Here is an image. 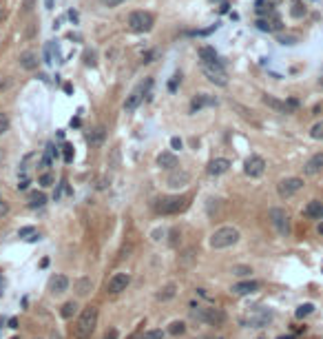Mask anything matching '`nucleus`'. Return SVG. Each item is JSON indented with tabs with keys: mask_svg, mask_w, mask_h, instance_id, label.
Returning a JSON list of instances; mask_svg holds the SVG:
<instances>
[{
	"mask_svg": "<svg viewBox=\"0 0 323 339\" xmlns=\"http://www.w3.org/2000/svg\"><path fill=\"white\" fill-rule=\"evenodd\" d=\"M239 237L241 235H239V231L235 226H221L210 235L208 244H210V248L221 250V248H230V246H235L239 242Z\"/></svg>",
	"mask_w": 323,
	"mask_h": 339,
	"instance_id": "3",
	"label": "nucleus"
},
{
	"mask_svg": "<svg viewBox=\"0 0 323 339\" xmlns=\"http://www.w3.org/2000/svg\"><path fill=\"white\" fill-rule=\"evenodd\" d=\"M31 9H33V0H25V7H22V11H25V14H29Z\"/></svg>",
	"mask_w": 323,
	"mask_h": 339,
	"instance_id": "45",
	"label": "nucleus"
},
{
	"mask_svg": "<svg viewBox=\"0 0 323 339\" xmlns=\"http://www.w3.org/2000/svg\"><path fill=\"white\" fill-rule=\"evenodd\" d=\"M0 295H2V277H0Z\"/></svg>",
	"mask_w": 323,
	"mask_h": 339,
	"instance_id": "54",
	"label": "nucleus"
},
{
	"mask_svg": "<svg viewBox=\"0 0 323 339\" xmlns=\"http://www.w3.org/2000/svg\"><path fill=\"white\" fill-rule=\"evenodd\" d=\"M290 16H292V18H296V20H299V18H303V16H305V7H303V5H301L299 0H294V2H292V9H290Z\"/></svg>",
	"mask_w": 323,
	"mask_h": 339,
	"instance_id": "34",
	"label": "nucleus"
},
{
	"mask_svg": "<svg viewBox=\"0 0 323 339\" xmlns=\"http://www.w3.org/2000/svg\"><path fill=\"white\" fill-rule=\"evenodd\" d=\"M27 186H29V182H27V180H22V182L20 184H18V188H20V191H25V188Z\"/></svg>",
	"mask_w": 323,
	"mask_h": 339,
	"instance_id": "49",
	"label": "nucleus"
},
{
	"mask_svg": "<svg viewBox=\"0 0 323 339\" xmlns=\"http://www.w3.org/2000/svg\"><path fill=\"white\" fill-rule=\"evenodd\" d=\"M128 284H131V275H128V273H115V275H111L109 281H106V293L119 295L122 290L128 288Z\"/></svg>",
	"mask_w": 323,
	"mask_h": 339,
	"instance_id": "10",
	"label": "nucleus"
},
{
	"mask_svg": "<svg viewBox=\"0 0 323 339\" xmlns=\"http://www.w3.org/2000/svg\"><path fill=\"white\" fill-rule=\"evenodd\" d=\"M27 204H29V209H40V206L47 204V195L42 191H33L27 197Z\"/></svg>",
	"mask_w": 323,
	"mask_h": 339,
	"instance_id": "24",
	"label": "nucleus"
},
{
	"mask_svg": "<svg viewBox=\"0 0 323 339\" xmlns=\"http://www.w3.org/2000/svg\"><path fill=\"white\" fill-rule=\"evenodd\" d=\"M317 231H319V235H323V219H321V224H319V228H317Z\"/></svg>",
	"mask_w": 323,
	"mask_h": 339,
	"instance_id": "52",
	"label": "nucleus"
},
{
	"mask_svg": "<svg viewBox=\"0 0 323 339\" xmlns=\"http://www.w3.org/2000/svg\"><path fill=\"white\" fill-rule=\"evenodd\" d=\"M230 104H233V107L237 109V111H241V116L246 118V120H250V122H255V124H257V118L252 116V111H248L246 107H241V104H237V102H230Z\"/></svg>",
	"mask_w": 323,
	"mask_h": 339,
	"instance_id": "36",
	"label": "nucleus"
},
{
	"mask_svg": "<svg viewBox=\"0 0 323 339\" xmlns=\"http://www.w3.org/2000/svg\"><path fill=\"white\" fill-rule=\"evenodd\" d=\"M142 339H164V333L162 330H146V333L142 335Z\"/></svg>",
	"mask_w": 323,
	"mask_h": 339,
	"instance_id": "37",
	"label": "nucleus"
},
{
	"mask_svg": "<svg viewBox=\"0 0 323 339\" xmlns=\"http://www.w3.org/2000/svg\"><path fill=\"white\" fill-rule=\"evenodd\" d=\"M230 273H233L235 277H248L252 273L250 266H243V264H235L233 268H230Z\"/></svg>",
	"mask_w": 323,
	"mask_h": 339,
	"instance_id": "31",
	"label": "nucleus"
},
{
	"mask_svg": "<svg viewBox=\"0 0 323 339\" xmlns=\"http://www.w3.org/2000/svg\"><path fill=\"white\" fill-rule=\"evenodd\" d=\"M7 129H9V116L0 111V135H2Z\"/></svg>",
	"mask_w": 323,
	"mask_h": 339,
	"instance_id": "38",
	"label": "nucleus"
},
{
	"mask_svg": "<svg viewBox=\"0 0 323 339\" xmlns=\"http://www.w3.org/2000/svg\"><path fill=\"white\" fill-rule=\"evenodd\" d=\"M190 317L210 326H221L226 321V312L221 308H206L199 306V304H190Z\"/></svg>",
	"mask_w": 323,
	"mask_h": 339,
	"instance_id": "2",
	"label": "nucleus"
},
{
	"mask_svg": "<svg viewBox=\"0 0 323 339\" xmlns=\"http://www.w3.org/2000/svg\"><path fill=\"white\" fill-rule=\"evenodd\" d=\"M219 11H221V14H226V11H228V2H221V7H219Z\"/></svg>",
	"mask_w": 323,
	"mask_h": 339,
	"instance_id": "50",
	"label": "nucleus"
},
{
	"mask_svg": "<svg viewBox=\"0 0 323 339\" xmlns=\"http://www.w3.org/2000/svg\"><path fill=\"white\" fill-rule=\"evenodd\" d=\"M119 337V333L115 328H111V330H106V335H104V339H117Z\"/></svg>",
	"mask_w": 323,
	"mask_h": 339,
	"instance_id": "43",
	"label": "nucleus"
},
{
	"mask_svg": "<svg viewBox=\"0 0 323 339\" xmlns=\"http://www.w3.org/2000/svg\"><path fill=\"white\" fill-rule=\"evenodd\" d=\"M7 213H9V204L2 200V197H0V217H4Z\"/></svg>",
	"mask_w": 323,
	"mask_h": 339,
	"instance_id": "42",
	"label": "nucleus"
},
{
	"mask_svg": "<svg viewBox=\"0 0 323 339\" xmlns=\"http://www.w3.org/2000/svg\"><path fill=\"white\" fill-rule=\"evenodd\" d=\"M301 213H303V217H308V219H323V202H319V200L308 202Z\"/></svg>",
	"mask_w": 323,
	"mask_h": 339,
	"instance_id": "13",
	"label": "nucleus"
},
{
	"mask_svg": "<svg viewBox=\"0 0 323 339\" xmlns=\"http://www.w3.org/2000/svg\"><path fill=\"white\" fill-rule=\"evenodd\" d=\"M9 328H13V330L18 328V319H16V317H11V319H9Z\"/></svg>",
	"mask_w": 323,
	"mask_h": 339,
	"instance_id": "47",
	"label": "nucleus"
},
{
	"mask_svg": "<svg viewBox=\"0 0 323 339\" xmlns=\"http://www.w3.org/2000/svg\"><path fill=\"white\" fill-rule=\"evenodd\" d=\"M202 71L208 78V82L217 87H226L228 85V76H226V69L221 67L219 60H212V62H202Z\"/></svg>",
	"mask_w": 323,
	"mask_h": 339,
	"instance_id": "5",
	"label": "nucleus"
},
{
	"mask_svg": "<svg viewBox=\"0 0 323 339\" xmlns=\"http://www.w3.org/2000/svg\"><path fill=\"white\" fill-rule=\"evenodd\" d=\"M177 295V284H166V286H162L159 288V293H157V299L159 302H168V299H173Z\"/></svg>",
	"mask_w": 323,
	"mask_h": 339,
	"instance_id": "25",
	"label": "nucleus"
},
{
	"mask_svg": "<svg viewBox=\"0 0 323 339\" xmlns=\"http://www.w3.org/2000/svg\"><path fill=\"white\" fill-rule=\"evenodd\" d=\"M261 100H264L265 107L274 109L277 113H290V111H292L290 104H286V102H281V100H277L274 95H261Z\"/></svg>",
	"mask_w": 323,
	"mask_h": 339,
	"instance_id": "18",
	"label": "nucleus"
},
{
	"mask_svg": "<svg viewBox=\"0 0 323 339\" xmlns=\"http://www.w3.org/2000/svg\"><path fill=\"white\" fill-rule=\"evenodd\" d=\"M212 2H228V0H212Z\"/></svg>",
	"mask_w": 323,
	"mask_h": 339,
	"instance_id": "55",
	"label": "nucleus"
},
{
	"mask_svg": "<svg viewBox=\"0 0 323 339\" xmlns=\"http://www.w3.org/2000/svg\"><path fill=\"white\" fill-rule=\"evenodd\" d=\"M199 58H202V62H212V60H217V51L212 47H199Z\"/></svg>",
	"mask_w": 323,
	"mask_h": 339,
	"instance_id": "28",
	"label": "nucleus"
},
{
	"mask_svg": "<svg viewBox=\"0 0 323 339\" xmlns=\"http://www.w3.org/2000/svg\"><path fill=\"white\" fill-rule=\"evenodd\" d=\"M312 312H314V304H301V306L299 308H296V310H294V317H296V319H303V317H308V315H312Z\"/></svg>",
	"mask_w": 323,
	"mask_h": 339,
	"instance_id": "30",
	"label": "nucleus"
},
{
	"mask_svg": "<svg viewBox=\"0 0 323 339\" xmlns=\"http://www.w3.org/2000/svg\"><path fill=\"white\" fill-rule=\"evenodd\" d=\"M310 138L312 140H323V120L317 122V124L310 129Z\"/></svg>",
	"mask_w": 323,
	"mask_h": 339,
	"instance_id": "35",
	"label": "nucleus"
},
{
	"mask_svg": "<svg viewBox=\"0 0 323 339\" xmlns=\"http://www.w3.org/2000/svg\"><path fill=\"white\" fill-rule=\"evenodd\" d=\"M272 317H274L272 310H268V308H257L255 312H250V317L241 319V324L243 326H250V328H264V326L268 324Z\"/></svg>",
	"mask_w": 323,
	"mask_h": 339,
	"instance_id": "9",
	"label": "nucleus"
},
{
	"mask_svg": "<svg viewBox=\"0 0 323 339\" xmlns=\"http://www.w3.org/2000/svg\"><path fill=\"white\" fill-rule=\"evenodd\" d=\"M97 312L95 306H87L82 312L78 315V321L73 326V337L75 339H91V335L95 333V326H97Z\"/></svg>",
	"mask_w": 323,
	"mask_h": 339,
	"instance_id": "1",
	"label": "nucleus"
},
{
	"mask_svg": "<svg viewBox=\"0 0 323 339\" xmlns=\"http://www.w3.org/2000/svg\"><path fill=\"white\" fill-rule=\"evenodd\" d=\"M228 169H230L228 157H215V160H210V164H208V173L210 175H224Z\"/></svg>",
	"mask_w": 323,
	"mask_h": 339,
	"instance_id": "17",
	"label": "nucleus"
},
{
	"mask_svg": "<svg viewBox=\"0 0 323 339\" xmlns=\"http://www.w3.org/2000/svg\"><path fill=\"white\" fill-rule=\"evenodd\" d=\"M157 166L159 169H166V171H173L177 166V155L171 151H162L157 155Z\"/></svg>",
	"mask_w": 323,
	"mask_h": 339,
	"instance_id": "19",
	"label": "nucleus"
},
{
	"mask_svg": "<svg viewBox=\"0 0 323 339\" xmlns=\"http://www.w3.org/2000/svg\"><path fill=\"white\" fill-rule=\"evenodd\" d=\"M186 206H188V197L184 195H168L155 202V211L162 215H175L179 211H184Z\"/></svg>",
	"mask_w": 323,
	"mask_h": 339,
	"instance_id": "4",
	"label": "nucleus"
},
{
	"mask_svg": "<svg viewBox=\"0 0 323 339\" xmlns=\"http://www.w3.org/2000/svg\"><path fill=\"white\" fill-rule=\"evenodd\" d=\"M319 87H323V69H321V73H319Z\"/></svg>",
	"mask_w": 323,
	"mask_h": 339,
	"instance_id": "51",
	"label": "nucleus"
},
{
	"mask_svg": "<svg viewBox=\"0 0 323 339\" xmlns=\"http://www.w3.org/2000/svg\"><path fill=\"white\" fill-rule=\"evenodd\" d=\"M188 182H190V173H186V171H173V173L168 175V180H166V184L171 188H181Z\"/></svg>",
	"mask_w": 323,
	"mask_h": 339,
	"instance_id": "16",
	"label": "nucleus"
},
{
	"mask_svg": "<svg viewBox=\"0 0 323 339\" xmlns=\"http://www.w3.org/2000/svg\"><path fill=\"white\" fill-rule=\"evenodd\" d=\"M128 29L135 33H146L153 29V16L148 11H133L128 16Z\"/></svg>",
	"mask_w": 323,
	"mask_h": 339,
	"instance_id": "7",
	"label": "nucleus"
},
{
	"mask_svg": "<svg viewBox=\"0 0 323 339\" xmlns=\"http://www.w3.org/2000/svg\"><path fill=\"white\" fill-rule=\"evenodd\" d=\"M268 217H270V222H272L274 231H277L279 235H283V237L290 235V215H288L286 209L272 206V209L268 211Z\"/></svg>",
	"mask_w": 323,
	"mask_h": 339,
	"instance_id": "6",
	"label": "nucleus"
},
{
	"mask_svg": "<svg viewBox=\"0 0 323 339\" xmlns=\"http://www.w3.org/2000/svg\"><path fill=\"white\" fill-rule=\"evenodd\" d=\"M33 233H35L33 226H25V228H20V231H18V235H20V237H27V235H33Z\"/></svg>",
	"mask_w": 323,
	"mask_h": 339,
	"instance_id": "41",
	"label": "nucleus"
},
{
	"mask_svg": "<svg viewBox=\"0 0 323 339\" xmlns=\"http://www.w3.org/2000/svg\"><path fill=\"white\" fill-rule=\"evenodd\" d=\"M142 93H144V87H137V89L126 98V102H124V111H135V109L140 107L142 98H144Z\"/></svg>",
	"mask_w": 323,
	"mask_h": 339,
	"instance_id": "20",
	"label": "nucleus"
},
{
	"mask_svg": "<svg viewBox=\"0 0 323 339\" xmlns=\"http://www.w3.org/2000/svg\"><path fill=\"white\" fill-rule=\"evenodd\" d=\"M257 14L259 16H268V14H272V0H259V2H257Z\"/></svg>",
	"mask_w": 323,
	"mask_h": 339,
	"instance_id": "29",
	"label": "nucleus"
},
{
	"mask_svg": "<svg viewBox=\"0 0 323 339\" xmlns=\"http://www.w3.org/2000/svg\"><path fill=\"white\" fill-rule=\"evenodd\" d=\"M53 182H56V175H53L51 171H44V173L38 178V184H40V186H44V188H47V186H51Z\"/></svg>",
	"mask_w": 323,
	"mask_h": 339,
	"instance_id": "33",
	"label": "nucleus"
},
{
	"mask_svg": "<svg viewBox=\"0 0 323 339\" xmlns=\"http://www.w3.org/2000/svg\"><path fill=\"white\" fill-rule=\"evenodd\" d=\"M168 333L171 335H184L186 333V324L184 321H179V319L171 321V324H168Z\"/></svg>",
	"mask_w": 323,
	"mask_h": 339,
	"instance_id": "32",
	"label": "nucleus"
},
{
	"mask_svg": "<svg viewBox=\"0 0 323 339\" xmlns=\"http://www.w3.org/2000/svg\"><path fill=\"white\" fill-rule=\"evenodd\" d=\"M301 188H303V180L301 178H283L281 182L277 184V193H279V197H283V200L292 197L294 193H299Z\"/></svg>",
	"mask_w": 323,
	"mask_h": 339,
	"instance_id": "8",
	"label": "nucleus"
},
{
	"mask_svg": "<svg viewBox=\"0 0 323 339\" xmlns=\"http://www.w3.org/2000/svg\"><path fill=\"white\" fill-rule=\"evenodd\" d=\"M199 339H208V337H199Z\"/></svg>",
	"mask_w": 323,
	"mask_h": 339,
	"instance_id": "57",
	"label": "nucleus"
},
{
	"mask_svg": "<svg viewBox=\"0 0 323 339\" xmlns=\"http://www.w3.org/2000/svg\"><path fill=\"white\" fill-rule=\"evenodd\" d=\"M91 290H93V281L88 279V277H80V279L75 281V293H78V297H87Z\"/></svg>",
	"mask_w": 323,
	"mask_h": 339,
	"instance_id": "22",
	"label": "nucleus"
},
{
	"mask_svg": "<svg viewBox=\"0 0 323 339\" xmlns=\"http://www.w3.org/2000/svg\"><path fill=\"white\" fill-rule=\"evenodd\" d=\"M265 171V160L261 155H250L246 162H243V173L248 178H261Z\"/></svg>",
	"mask_w": 323,
	"mask_h": 339,
	"instance_id": "11",
	"label": "nucleus"
},
{
	"mask_svg": "<svg viewBox=\"0 0 323 339\" xmlns=\"http://www.w3.org/2000/svg\"><path fill=\"white\" fill-rule=\"evenodd\" d=\"M64 162H66V164L73 162V147H71V144H66V147H64Z\"/></svg>",
	"mask_w": 323,
	"mask_h": 339,
	"instance_id": "40",
	"label": "nucleus"
},
{
	"mask_svg": "<svg viewBox=\"0 0 323 339\" xmlns=\"http://www.w3.org/2000/svg\"><path fill=\"white\" fill-rule=\"evenodd\" d=\"M84 58H87V64H95V60H93V58H95V56H93V54H87V56H84Z\"/></svg>",
	"mask_w": 323,
	"mask_h": 339,
	"instance_id": "48",
	"label": "nucleus"
},
{
	"mask_svg": "<svg viewBox=\"0 0 323 339\" xmlns=\"http://www.w3.org/2000/svg\"><path fill=\"white\" fill-rule=\"evenodd\" d=\"M20 67L27 69V71H33V69L38 67V58H35L33 51H25V54L20 56Z\"/></svg>",
	"mask_w": 323,
	"mask_h": 339,
	"instance_id": "23",
	"label": "nucleus"
},
{
	"mask_svg": "<svg viewBox=\"0 0 323 339\" xmlns=\"http://www.w3.org/2000/svg\"><path fill=\"white\" fill-rule=\"evenodd\" d=\"M261 288V284L259 281H237V284H233V293L235 295H239V297H241V295H252V293H257V290Z\"/></svg>",
	"mask_w": 323,
	"mask_h": 339,
	"instance_id": "14",
	"label": "nucleus"
},
{
	"mask_svg": "<svg viewBox=\"0 0 323 339\" xmlns=\"http://www.w3.org/2000/svg\"><path fill=\"white\" fill-rule=\"evenodd\" d=\"M257 27H259L261 31H272V29H274V25H270L265 18H259V20H257Z\"/></svg>",
	"mask_w": 323,
	"mask_h": 339,
	"instance_id": "39",
	"label": "nucleus"
},
{
	"mask_svg": "<svg viewBox=\"0 0 323 339\" xmlns=\"http://www.w3.org/2000/svg\"><path fill=\"white\" fill-rule=\"evenodd\" d=\"M323 171V153H314L308 162L303 164V173L305 175H317Z\"/></svg>",
	"mask_w": 323,
	"mask_h": 339,
	"instance_id": "15",
	"label": "nucleus"
},
{
	"mask_svg": "<svg viewBox=\"0 0 323 339\" xmlns=\"http://www.w3.org/2000/svg\"><path fill=\"white\" fill-rule=\"evenodd\" d=\"M44 2H47V9H51L53 7V0H44Z\"/></svg>",
	"mask_w": 323,
	"mask_h": 339,
	"instance_id": "53",
	"label": "nucleus"
},
{
	"mask_svg": "<svg viewBox=\"0 0 323 339\" xmlns=\"http://www.w3.org/2000/svg\"><path fill=\"white\" fill-rule=\"evenodd\" d=\"M279 339H290V337H279Z\"/></svg>",
	"mask_w": 323,
	"mask_h": 339,
	"instance_id": "56",
	"label": "nucleus"
},
{
	"mask_svg": "<svg viewBox=\"0 0 323 339\" xmlns=\"http://www.w3.org/2000/svg\"><path fill=\"white\" fill-rule=\"evenodd\" d=\"M171 144H173V149H181V140L179 138H173Z\"/></svg>",
	"mask_w": 323,
	"mask_h": 339,
	"instance_id": "46",
	"label": "nucleus"
},
{
	"mask_svg": "<svg viewBox=\"0 0 323 339\" xmlns=\"http://www.w3.org/2000/svg\"><path fill=\"white\" fill-rule=\"evenodd\" d=\"M106 7H117V5H122V2H126V0H102Z\"/></svg>",
	"mask_w": 323,
	"mask_h": 339,
	"instance_id": "44",
	"label": "nucleus"
},
{
	"mask_svg": "<svg viewBox=\"0 0 323 339\" xmlns=\"http://www.w3.org/2000/svg\"><path fill=\"white\" fill-rule=\"evenodd\" d=\"M104 138H106L104 126H97V129H93L91 133H88V144H91V147H100V144L104 142Z\"/></svg>",
	"mask_w": 323,
	"mask_h": 339,
	"instance_id": "26",
	"label": "nucleus"
},
{
	"mask_svg": "<svg viewBox=\"0 0 323 339\" xmlns=\"http://www.w3.org/2000/svg\"><path fill=\"white\" fill-rule=\"evenodd\" d=\"M210 104H215V98H210V95H206V93H199L197 98H193V102H190V111L195 113L204 107H210Z\"/></svg>",
	"mask_w": 323,
	"mask_h": 339,
	"instance_id": "21",
	"label": "nucleus"
},
{
	"mask_svg": "<svg viewBox=\"0 0 323 339\" xmlns=\"http://www.w3.org/2000/svg\"><path fill=\"white\" fill-rule=\"evenodd\" d=\"M69 277L66 275H53L51 277V281H49V293L51 295H62V293H66L69 290Z\"/></svg>",
	"mask_w": 323,
	"mask_h": 339,
	"instance_id": "12",
	"label": "nucleus"
},
{
	"mask_svg": "<svg viewBox=\"0 0 323 339\" xmlns=\"http://www.w3.org/2000/svg\"><path fill=\"white\" fill-rule=\"evenodd\" d=\"M75 312H78V302H73V299H71V302H66L64 306L60 308L62 319H71V317H73Z\"/></svg>",
	"mask_w": 323,
	"mask_h": 339,
	"instance_id": "27",
	"label": "nucleus"
}]
</instances>
